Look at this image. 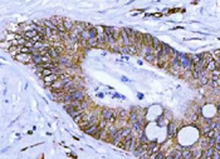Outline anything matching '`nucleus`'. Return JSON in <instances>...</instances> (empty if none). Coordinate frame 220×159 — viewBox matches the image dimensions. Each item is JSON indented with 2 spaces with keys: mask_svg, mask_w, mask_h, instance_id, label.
<instances>
[{
  "mask_svg": "<svg viewBox=\"0 0 220 159\" xmlns=\"http://www.w3.org/2000/svg\"><path fill=\"white\" fill-rule=\"evenodd\" d=\"M145 59L147 60V62H150V63H155V60L157 59V58H156V54H155L154 52H152L151 54H148V55H146V56H145Z\"/></svg>",
  "mask_w": 220,
  "mask_h": 159,
  "instance_id": "obj_20",
  "label": "nucleus"
},
{
  "mask_svg": "<svg viewBox=\"0 0 220 159\" xmlns=\"http://www.w3.org/2000/svg\"><path fill=\"white\" fill-rule=\"evenodd\" d=\"M57 80H59V74H52V75H49V77L43 78V81L47 87H50V85H52L53 83H56Z\"/></svg>",
  "mask_w": 220,
  "mask_h": 159,
  "instance_id": "obj_3",
  "label": "nucleus"
},
{
  "mask_svg": "<svg viewBox=\"0 0 220 159\" xmlns=\"http://www.w3.org/2000/svg\"><path fill=\"white\" fill-rule=\"evenodd\" d=\"M165 159H174V157H171V155H166V157H165Z\"/></svg>",
  "mask_w": 220,
  "mask_h": 159,
  "instance_id": "obj_25",
  "label": "nucleus"
},
{
  "mask_svg": "<svg viewBox=\"0 0 220 159\" xmlns=\"http://www.w3.org/2000/svg\"><path fill=\"white\" fill-rule=\"evenodd\" d=\"M15 60L20 63H24V64H29V63H33V54H19L14 58Z\"/></svg>",
  "mask_w": 220,
  "mask_h": 159,
  "instance_id": "obj_1",
  "label": "nucleus"
},
{
  "mask_svg": "<svg viewBox=\"0 0 220 159\" xmlns=\"http://www.w3.org/2000/svg\"><path fill=\"white\" fill-rule=\"evenodd\" d=\"M88 44H89V48H98L97 38H91V39L88 40Z\"/></svg>",
  "mask_w": 220,
  "mask_h": 159,
  "instance_id": "obj_18",
  "label": "nucleus"
},
{
  "mask_svg": "<svg viewBox=\"0 0 220 159\" xmlns=\"http://www.w3.org/2000/svg\"><path fill=\"white\" fill-rule=\"evenodd\" d=\"M49 20L52 21V23L56 25L57 28H58V27H60V25H63V21H64V19L60 18V17H52V18L49 19Z\"/></svg>",
  "mask_w": 220,
  "mask_h": 159,
  "instance_id": "obj_13",
  "label": "nucleus"
},
{
  "mask_svg": "<svg viewBox=\"0 0 220 159\" xmlns=\"http://www.w3.org/2000/svg\"><path fill=\"white\" fill-rule=\"evenodd\" d=\"M138 158H140V159H150V154L147 153V152H145V153L141 154Z\"/></svg>",
  "mask_w": 220,
  "mask_h": 159,
  "instance_id": "obj_22",
  "label": "nucleus"
},
{
  "mask_svg": "<svg viewBox=\"0 0 220 159\" xmlns=\"http://www.w3.org/2000/svg\"><path fill=\"white\" fill-rule=\"evenodd\" d=\"M120 134H121V138L125 139L127 136H130L132 134V128H130V127H125V128H121L120 129Z\"/></svg>",
  "mask_w": 220,
  "mask_h": 159,
  "instance_id": "obj_8",
  "label": "nucleus"
},
{
  "mask_svg": "<svg viewBox=\"0 0 220 159\" xmlns=\"http://www.w3.org/2000/svg\"><path fill=\"white\" fill-rule=\"evenodd\" d=\"M211 159H220V153H219V152H214V154H213Z\"/></svg>",
  "mask_w": 220,
  "mask_h": 159,
  "instance_id": "obj_23",
  "label": "nucleus"
},
{
  "mask_svg": "<svg viewBox=\"0 0 220 159\" xmlns=\"http://www.w3.org/2000/svg\"><path fill=\"white\" fill-rule=\"evenodd\" d=\"M213 56H215V60H218V62H220V49L215 50L214 54H213Z\"/></svg>",
  "mask_w": 220,
  "mask_h": 159,
  "instance_id": "obj_21",
  "label": "nucleus"
},
{
  "mask_svg": "<svg viewBox=\"0 0 220 159\" xmlns=\"http://www.w3.org/2000/svg\"><path fill=\"white\" fill-rule=\"evenodd\" d=\"M204 136H205L206 139H211V138H215V136H216V130H215V129H211V130H209V132L206 133V134L204 135Z\"/></svg>",
  "mask_w": 220,
  "mask_h": 159,
  "instance_id": "obj_19",
  "label": "nucleus"
},
{
  "mask_svg": "<svg viewBox=\"0 0 220 159\" xmlns=\"http://www.w3.org/2000/svg\"><path fill=\"white\" fill-rule=\"evenodd\" d=\"M107 127H108V122H107V120L100 118V122H98V128H100L101 130H104V129H107Z\"/></svg>",
  "mask_w": 220,
  "mask_h": 159,
  "instance_id": "obj_17",
  "label": "nucleus"
},
{
  "mask_svg": "<svg viewBox=\"0 0 220 159\" xmlns=\"http://www.w3.org/2000/svg\"><path fill=\"white\" fill-rule=\"evenodd\" d=\"M117 112H114V110L112 109H110V108H104V109H102L101 110V119H104V120H110L112 117L116 114Z\"/></svg>",
  "mask_w": 220,
  "mask_h": 159,
  "instance_id": "obj_2",
  "label": "nucleus"
},
{
  "mask_svg": "<svg viewBox=\"0 0 220 159\" xmlns=\"http://www.w3.org/2000/svg\"><path fill=\"white\" fill-rule=\"evenodd\" d=\"M152 40H154V36H151L150 34H143V46L152 48Z\"/></svg>",
  "mask_w": 220,
  "mask_h": 159,
  "instance_id": "obj_9",
  "label": "nucleus"
},
{
  "mask_svg": "<svg viewBox=\"0 0 220 159\" xmlns=\"http://www.w3.org/2000/svg\"><path fill=\"white\" fill-rule=\"evenodd\" d=\"M72 99L73 100H77V101H83L84 100V93L82 90H77L74 93H72Z\"/></svg>",
  "mask_w": 220,
  "mask_h": 159,
  "instance_id": "obj_7",
  "label": "nucleus"
},
{
  "mask_svg": "<svg viewBox=\"0 0 220 159\" xmlns=\"http://www.w3.org/2000/svg\"><path fill=\"white\" fill-rule=\"evenodd\" d=\"M181 157H183V159H194L191 149H183L181 150Z\"/></svg>",
  "mask_w": 220,
  "mask_h": 159,
  "instance_id": "obj_12",
  "label": "nucleus"
},
{
  "mask_svg": "<svg viewBox=\"0 0 220 159\" xmlns=\"http://www.w3.org/2000/svg\"><path fill=\"white\" fill-rule=\"evenodd\" d=\"M100 128H98V124H96V125H91V127H88L87 129L84 130V133L86 134H89V135H93V136H96L100 133Z\"/></svg>",
  "mask_w": 220,
  "mask_h": 159,
  "instance_id": "obj_5",
  "label": "nucleus"
},
{
  "mask_svg": "<svg viewBox=\"0 0 220 159\" xmlns=\"http://www.w3.org/2000/svg\"><path fill=\"white\" fill-rule=\"evenodd\" d=\"M160 149L161 147L157 144L156 142H152V143H148V150H147V153L151 155V154H154V153H158L160 152Z\"/></svg>",
  "mask_w": 220,
  "mask_h": 159,
  "instance_id": "obj_4",
  "label": "nucleus"
},
{
  "mask_svg": "<svg viewBox=\"0 0 220 159\" xmlns=\"http://www.w3.org/2000/svg\"><path fill=\"white\" fill-rule=\"evenodd\" d=\"M38 34H39V33H38L37 30H29V31H25V33H23V36L25 38V39H28V40H31V39H34Z\"/></svg>",
  "mask_w": 220,
  "mask_h": 159,
  "instance_id": "obj_11",
  "label": "nucleus"
},
{
  "mask_svg": "<svg viewBox=\"0 0 220 159\" xmlns=\"http://www.w3.org/2000/svg\"><path fill=\"white\" fill-rule=\"evenodd\" d=\"M214 150H215V152H219V153H220V143H215Z\"/></svg>",
  "mask_w": 220,
  "mask_h": 159,
  "instance_id": "obj_24",
  "label": "nucleus"
},
{
  "mask_svg": "<svg viewBox=\"0 0 220 159\" xmlns=\"http://www.w3.org/2000/svg\"><path fill=\"white\" fill-rule=\"evenodd\" d=\"M128 115H130V114L127 113V110H125V109L117 110V119H120V120H128Z\"/></svg>",
  "mask_w": 220,
  "mask_h": 159,
  "instance_id": "obj_10",
  "label": "nucleus"
},
{
  "mask_svg": "<svg viewBox=\"0 0 220 159\" xmlns=\"http://www.w3.org/2000/svg\"><path fill=\"white\" fill-rule=\"evenodd\" d=\"M63 25H64L66 30L68 31V33H71V31L73 30V28H74V25H76V21L71 20V19H64V21H63Z\"/></svg>",
  "mask_w": 220,
  "mask_h": 159,
  "instance_id": "obj_6",
  "label": "nucleus"
},
{
  "mask_svg": "<svg viewBox=\"0 0 220 159\" xmlns=\"http://www.w3.org/2000/svg\"><path fill=\"white\" fill-rule=\"evenodd\" d=\"M8 52L10 53L11 55L15 58L17 55H19V54H21V46H11L10 49L8 50Z\"/></svg>",
  "mask_w": 220,
  "mask_h": 159,
  "instance_id": "obj_14",
  "label": "nucleus"
},
{
  "mask_svg": "<svg viewBox=\"0 0 220 159\" xmlns=\"http://www.w3.org/2000/svg\"><path fill=\"white\" fill-rule=\"evenodd\" d=\"M210 83V78H209V75H203V77H200V79H199V84L200 85H208Z\"/></svg>",
  "mask_w": 220,
  "mask_h": 159,
  "instance_id": "obj_15",
  "label": "nucleus"
},
{
  "mask_svg": "<svg viewBox=\"0 0 220 159\" xmlns=\"http://www.w3.org/2000/svg\"><path fill=\"white\" fill-rule=\"evenodd\" d=\"M175 134H176V127L174 125V123H171L170 125H169V136H170V138H174Z\"/></svg>",
  "mask_w": 220,
  "mask_h": 159,
  "instance_id": "obj_16",
  "label": "nucleus"
},
{
  "mask_svg": "<svg viewBox=\"0 0 220 159\" xmlns=\"http://www.w3.org/2000/svg\"><path fill=\"white\" fill-rule=\"evenodd\" d=\"M197 159H201V158H197Z\"/></svg>",
  "mask_w": 220,
  "mask_h": 159,
  "instance_id": "obj_26",
  "label": "nucleus"
}]
</instances>
